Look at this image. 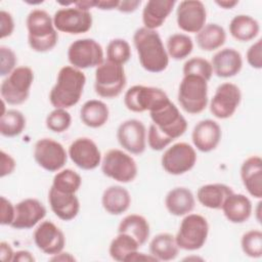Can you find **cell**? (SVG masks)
I'll return each instance as SVG.
<instances>
[{"label":"cell","instance_id":"cell-17","mask_svg":"<svg viewBox=\"0 0 262 262\" xmlns=\"http://www.w3.org/2000/svg\"><path fill=\"white\" fill-rule=\"evenodd\" d=\"M207 20V10L200 0L181 1L176 10V21L180 30L186 33H199Z\"/></svg>","mask_w":262,"mask_h":262},{"label":"cell","instance_id":"cell-54","mask_svg":"<svg viewBox=\"0 0 262 262\" xmlns=\"http://www.w3.org/2000/svg\"><path fill=\"white\" fill-rule=\"evenodd\" d=\"M215 3H216L218 6L222 7L223 9H231V8H233L235 5H237L238 1H236V0H221V1H220V0H216Z\"/></svg>","mask_w":262,"mask_h":262},{"label":"cell","instance_id":"cell-12","mask_svg":"<svg viewBox=\"0 0 262 262\" xmlns=\"http://www.w3.org/2000/svg\"><path fill=\"white\" fill-rule=\"evenodd\" d=\"M196 163L194 148L186 142H177L167 148L162 156L163 169L171 175H182L190 171Z\"/></svg>","mask_w":262,"mask_h":262},{"label":"cell","instance_id":"cell-41","mask_svg":"<svg viewBox=\"0 0 262 262\" xmlns=\"http://www.w3.org/2000/svg\"><path fill=\"white\" fill-rule=\"evenodd\" d=\"M45 124L50 131L54 133H62L70 128L72 117L66 108H54L46 117Z\"/></svg>","mask_w":262,"mask_h":262},{"label":"cell","instance_id":"cell-24","mask_svg":"<svg viewBox=\"0 0 262 262\" xmlns=\"http://www.w3.org/2000/svg\"><path fill=\"white\" fill-rule=\"evenodd\" d=\"M241 178L247 191L256 199L262 198V159L249 157L241 167Z\"/></svg>","mask_w":262,"mask_h":262},{"label":"cell","instance_id":"cell-21","mask_svg":"<svg viewBox=\"0 0 262 262\" xmlns=\"http://www.w3.org/2000/svg\"><path fill=\"white\" fill-rule=\"evenodd\" d=\"M222 136L221 127L213 120L206 119L200 121L192 130L191 139L196 147L202 152H210L214 150Z\"/></svg>","mask_w":262,"mask_h":262},{"label":"cell","instance_id":"cell-43","mask_svg":"<svg viewBox=\"0 0 262 262\" xmlns=\"http://www.w3.org/2000/svg\"><path fill=\"white\" fill-rule=\"evenodd\" d=\"M17 62L14 51L6 46H0V76H8L14 69Z\"/></svg>","mask_w":262,"mask_h":262},{"label":"cell","instance_id":"cell-11","mask_svg":"<svg viewBox=\"0 0 262 262\" xmlns=\"http://www.w3.org/2000/svg\"><path fill=\"white\" fill-rule=\"evenodd\" d=\"M68 59L71 66L78 70L97 68L104 61L103 50L94 39H78L70 45Z\"/></svg>","mask_w":262,"mask_h":262},{"label":"cell","instance_id":"cell-52","mask_svg":"<svg viewBox=\"0 0 262 262\" xmlns=\"http://www.w3.org/2000/svg\"><path fill=\"white\" fill-rule=\"evenodd\" d=\"M132 261H157V259L151 256L150 254H144V253H139L138 251L133 253L127 260V262H132Z\"/></svg>","mask_w":262,"mask_h":262},{"label":"cell","instance_id":"cell-31","mask_svg":"<svg viewBox=\"0 0 262 262\" xmlns=\"http://www.w3.org/2000/svg\"><path fill=\"white\" fill-rule=\"evenodd\" d=\"M107 105L98 99L87 100L81 107L80 118L82 123L90 128H100L108 120Z\"/></svg>","mask_w":262,"mask_h":262},{"label":"cell","instance_id":"cell-22","mask_svg":"<svg viewBox=\"0 0 262 262\" xmlns=\"http://www.w3.org/2000/svg\"><path fill=\"white\" fill-rule=\"evenodd\" d=\"M48 203L52 212L63 221L73 220L80 211V202L76 193L61 192L52 186L48 192Z\"/></svg>","mask_w":262,"mask_h":262},{"label":"cell","instance_id":"cell-26","mask_svg":"<svg viewBox=\"0 0 262 262\" xmlns=\"http://www.w3.org/2000/svg\"><path fill=\"white\" fill-rule=\"evenodd\" d=\"M221 209L229 222L239 224L251 217L253 207L248 196L243 193L232 192L226 198Z\"/></svg>","mask_w":262,"mask_h":262},{"label":"cell","instance_id":"cell-23","mask_svg":"<svg viewBox=\"0 0 262 262\" xmlns=\"http://www.w3.org/2000/svg\"><path fill=\"white\" fill-rule=\"evenodd\" d=\"M214 74L219 78H231L243 68L242 54L233 48H224L214 54L211 60Z\"/></svg>","mask_w":262,"mask_h":262},{"label":"cell","instance_id":"cell-4","mask_svg":"<svg viewBox=\"0 0 262 262\" xmlns=\"http://www.w3.org/2000/svg\"><path fill=\"white\" fill-rule=\"evenodd\" d=\"M28 42L36 52H47L53 49L58 41L57 30L53 18L43 9H33L27 16Z\"/></svg>","mask_w":262,"mask_h":262},{"label":"cell","instance_id":"cell-29","mask_svg":"<svg viewBox=\"0 0 262 262\" xmlns=\"http://www.w3.org/2000/svg\"><path fill=\"white\" fill-rule=\"evenodd\" d=\"M233 192L232 188L223 183H209L202 185L196 191L199 203L212 210H219L226 198Z\"/></svg>","mask_w":262,"mask_h":262},{"label":"cell","instance_id":"cell-28","mask_svg":"<svg viewBox=\"0 0 262 262\" xmlns=\"http://www.w3.org/2000/svg\"><path fill=\"white\" fill-rule=\"evenodd\" d=\"M101 205L108 214L121 215L129 209L131 195L125 187L112 185L104 189L101 196Z\"/></svg>","mask_w":262,"mask_h":262},{"label":"cell","instance_id":"cell-37","mask_svg":"<svg viewBox=\"0 0 262 262\" xmlns=\"http://www.w3.org/2000/svg\"><path fill=\"white\" fill-rule=\"evenodd\" d=\"M193 49V42L188 35L177 33L167 40V53L175 60H181L189 56Z\"/></svg>","mask_w":262,"mask_h":262},{"label":"cell","instance_id":"cell-9","mask_svg":"<svg viewBox=\"0 0 262 262\" xmlns=\"http://www.w3.org/2000/svg\"><path fill=\"white\" fill-rule=\"evenodd\" d=\"M102 173L118 182H132L138 173L137 164L127 152L113 148L107 150L101 160Z\"/></svg>","mask_w":262,"mask_h":262},{"label":"cell","instance_id":"cell-7","mask_svg":"<svg viewBox=\"0 0 262 262\" xmlns=\"http://www.w3.org/2000/svg\"><path fill=\"white\" fill-rule=\"evenodd\" d=\"M127 83L123 66L110 60H104L95 70L94 89L102 98L113 99L118 97L125 89Z\"/></svg>","mask_w":262,"mask_h":262},{"label":"cell","instance_id":"cell-48","mask_svg":"<svg viewBox=\"0 0 262 262\" xmlns=\"http://www.w3.org/2000/svg\"><path fill=\"white\" fill-rule=\"evenodd\" d=\"M141 1L140 0H125V1H120L119 6H118V10L120 12H124V13H130L133 12L137 9V7L140 5Z\"/></svg>","mask_w":262,"mask_h":262},{"label":"cell","instance_id":"cell-14","mask_svg":"<svg viewBox=\"0 0 262 262\" xmlns=\"http://www.w3.org/2000/svg\"><path fill=\"white\" fill-rule=\"evenodd\" d=\"M53 25L58 32L79 35L88 32L92 27V15L86 11L74 7H64L58 9L53 15Z\"/></svg>","mask_w":262,"mask_h":262},{"label":"cell","instance_id":"cell-13","mask_svg":"<svg viewBox=\"0 0 262 262\" xmlns=\"http://www.w3.org/2000/svg\"><path fill=\"white\" fill-rule=\"evenodd\" d=\"M68 152L63 145L51 138H41L34 146L36 163L48 172H58L68 161Z\"/></svg>","mask_w":262,"mask_h":262},{"label":"cell","instance_id":"cell-45","mask_svg":"<svg viewBox=\"0 0 262 262\" xmlns=\"http://www.w3.org/2000/svg\"><path fill=\"white\" fill-rule=\"evenodd\" d=\"M1 202V216H0V223L1 225H8L10 226L15 215V206L7 200L5 196L0 198Z\"/></svg>","mask_w":262,"mask_h":262},{"label":"cell","instance_id":"cell-8","mask_svg":"<svg viewBox=\"0 0 262 262\" xmlns=\"http://www.w3.org/2000/svg\"><path fill=\"white\" fill-rule=\"evenodd\" d=\"M209 234V223L200 214H187L182 219L175 235L179 249L196 251L206 244Z\"/></svg>","mask_w":262,"mask_h":262},{"label":"cell","instance_id":"cell-6","mask_svg":"<svg viewBox=\"0 0 262 262\" xmlns=\"http://www.w3.org/2000/svg\"><path fill=\"white\" fill-rule=\"evenodd\" d=\"M34 81V72L23 66L15 68L1 83L2 100L10 105H19L27 101Z\"/></svg>","mask_w":262,"mask_h":262},{"label":"cell","instance_id":"cell-15","mask_svg":"<svg viewBox=\"0 0 262 262\" xmlns=\"http://www.w3.org/2000/svg\"><path fill=\"white\" fill-rule=\"evenodd\" d=\"M242 100V92L233 83L220 84L210 102V112L217 119H228L237 110Z\"/></svg>","mask_w":262,"mask_h":262},{"label":"cell","instance_id":"cell-34","mask_svg":"<svg viewBox=\"0 0 262 262\" xmlns=\"http://www.w3.org/2000/svg\"><path fill=\"white\" fill-rule=\"evenodd\" d=\"M196 45L204 51H213L220 48L226 41L225 30L217 24H208L196 33Z\"/></svg>","mask_w":262,"mask_h":262},{"label":"cell","instance_id":"cell-10","mask_svg":"<svg viewBox=\"0 0 262 262\" xmlns=\"http://www.w3.org/2000/svg\"><path fill=\"white\" fill-rule=\"evenodd\" d=\"M169 100L168 95L161 88L143 85L132 86L124 95L125 106L133 113L152 112Z\"/></svg>","mask_w":262,"mask_h":262},{"label":"cell","instance_id":"cell-39","mask_svg":"<svg viewBox=\"0 0 262 262\" xmlns=\"http://www.w3.org/2000/svg\"><path fill=\"white\" fill-rule=\"evenodd\" d=\"M106 57L107 60L117 64H125L131 57L130 44L121 38L111 40L106 47Z\"/></svg>","mask_w":262,"mask_h":262},{"label":"cell","instance_id":"cell-47","mask_svg":"<svg viewBox=\"0 0 262 262\" xmlns=\"http://www.w3.org/2000/svg\"><path fill=\"white\" fill-rule=\"evenodd\" d=\"M0 156H1L0 177L3 178L7 175H10L14 171L16 167V163H15V160L10 155L6 154L4 150H1Z\"/></svg>","mask_w":262,"mask_h":262},{"label":"cell","instance_id":"cell-33","mask_svg":"<svg viewBox=\"0 0 262 262\" xmlns=\"http://www.w3.org/2000/svg\"><path fill=\"white\" fill-rule=\"evenodd\" d=\"M260 32L259 23L247 14H238L229 23L230 35L239 42H248L255 39Z\"/></svg>","mask_w":262,"mask_h":262},{"label":"cell","instance_id":"cell-20","mask_svg":"<svg viewBox=\"0 0 262 262\" xmlns=\"http://www.w3.org/2000/svg\"><path fill=\"white\" fill-rule=\"evenodd\" d=\"M46 216L45 206L37 199H25L15 205V215L11 223L14 229H30Z\"/></svg>","mask_w":262,"mask_h":262},{"label":"cell","instance_id":"cell-46","mask_svg":"<svg viewBox=\"0 0 262 262\" xmlns=\"http://www.w3.org/2000/svg\"><path fill=\"white\" fill-rule=\"evenodd\" d=\"M13 31H14V21H13L12 15L5 10H1L0 11V37H1V39L11 36Z\"/></svg>","mask_w":262,"mask_h":262},{"label":"cell","instance_id":"cell-32","mask_svg":"<svg viewBox=\"0 0 262 262\" xmlns=\"http://www.w3.org/2000/svg\"><path fill=\"white\" fill-rule=\"evenodd\" d=\"M118 232L132 236L142 247L149 237L150 227L148 221L143 216L130 214L122 219L118 226Z\"/></svg>","mask_w":262,"mask_h":262},{"label":"cell","instance_id":"cell-27","mask_svg":"<svg viewBox=\"0 0 262 262\" xmlns=\"http://www.w3.org/2000/svg\"><path fill=\"white\" fill-rule=\"evenodd\" d=\"M165 206L173 216H185L195 206V199L190 189L186 187L172 188L165 198Z\"/></svg>","mask_w":262,"mask_h":262},{"label":"cell","instance_id":"cell-42","mask_svg":"<svg viewBox=\"0 0 262 262\" xmlns=\"http://www.w3.org/2000/svg\"><path fill=\"white\" fill-rule=\"evenodd\" d=\"M183 76L192 75L204 78L206 81H210L213 75V69L211 62L203 57H192L185 61L183 64Z\"/></svg>","mask_w":262,"mask_h":262},{"label":"cell","instance_id":"cell-50","mask_svg":"<svg viewBox=\"0 0 262 262\" xmlns=\"http://www.w3.org/2000/svg\"><path fill=\"white\" fill-rule=\"evenodd\" d=\"M120 1L118 0H94V7L101 10L117 9Z\"/></svg>","mask_w":262,"mask_h":262},{"label":"cell","instance_id":"cell-1","mask_svg":"<svg viewBox=\"0 0 262 262\" xmlns=\"http://www.w3.org/2000/svg\"><path fill=\"white\" fill-rule=\"evenodd\" d=\"M149 115L152 123L148 128L147 143L152 150H163L187 129L185 118L171 100L149 112Z\"/></svg>","mask_w":262,"mask_h":262},{"label":"cell","instance_id":"cell-35","mask_svg":"<svg viewBox=\"0 0 262 262\" xmlns=\"http://www.w3.org/2000/svg\"><path fill=\"white\" fill-rule=\"evenodd\" d=\"M141 246L132 236L126 233H119L110 244L108 253L112 259L119 262H127L128 258L139 250Z\"/></svg>","mask_w":262,"mask_h":262},{"label":"cell","instance_id":"cell-3","mask_svg":"<svg viewBox=\"0 0 262 262\" xmlns=\"http://www.w3.org/2000/svg\"><path fill=\"white\" fill-rule=\"evenodd\" d=\"M86 77L81 70L72 66L62 67L56 83L49 93V100L55 108H70L76 105L83 94Z\"/></svg>","mask_w":262,"mask_h":262},{"label":"cell","instance_id":"cell-18","mask_svg":"<svg viewBox=\"0 0 262 262\" xmlns=\"http://www.w3.org/2000/svg\"><path fill=\"white\" fill-rule=\"evenodd\" d=\"M68 155L72 162L82 170H94L101 164V152L97 144L88 137H79L69 146Z\"/></svg>","mask_w":262,"mask_h":262},{"label":"cell","instance_id":"cell-19","mask_svg":"<svg viewBox=\"0 0 262 262\" xmlns=\"http://www.w3.org/2000/svg\"><path fill=\"white\" fill-rule=\"evenodd\" d=\"M33 237L37 248L50 256L60 253L66 246L63 232L51 221L41 222L35 229Z\"/></svg>","mask_w":262,"mask_h":262},{"label":"cell","instance_id":"cell-40","mask_svg":"<svg viewBox=\"0 0 262 262\" xmlns=\"http://www.w3.org/2000/svg\"><path fill=\"white\" fill-rule=\"evenodd\" d=\"M241 247L246 256L260 258L262 256V232L258 229L247 231L242 236Z\"/></svg>","mask_w":262,"mask_h":262},{"label":"cell","instance_id":"cell-5","mask_svg":"<svg viewBox=\"0 0 262 262\" xmlns=\"http://www.w3.org/2000/svg\"><path fill=\"white\" fill-rule=\"evenodd\" d=\"M177 98L184 112L190 115L202 113L208 105V81L199 76H183Z\"/></svg>","mask_w":262,"mask_h":262},{"label":"cell","instance_id":"cell-2","mask_svg":"<svg viewBox=\"0 0 262 262\" xmlns=\"http://www.w3.org/2000/svg\"><path fill=\"white\" fill-rule=\"evenodd\" d=\"M133 43L140 66L149 73H161L169 64V55L159 33L144 27L133 35Z\"/></svg>","mask_w":262,"mask_h":262},{"label":"cell","instance_id":"cell-25","mask_svg":"<svg viewBox=\"0 0 262 262\" xmlns=\"http://www.w3.org/2000/svg\"><path fill=\"white\" fill-rule=\"evenodd\" d=\"M175 0H149L142 10V21L144 28L155 30L162 27L173 10Z\"/></svg>","mask_w":262,"mask_h":262},{"label":"cell","instance_id":"cell-36","mask_svg":"<svg viewBox=\"0 0 262 262\" xmlns=\"http://www.w3.org/2000/svg\"><path fill=\"white\" fill-rule=\"evenodd\" d=\"M26 128V118L17 110L3 111L0 118V133L4 137H15Z\"/></svg>","mask_w":262,"mask_h":262},{"label":"cell","instance_id":"cell-53","mask_svg":"<svg viewBox=\"0 0 262 262\" xmlns=\"http://www.w3.org/2000/svg\"><path fill=\"white\" fill-rule=\"evenodd\" d=\"M51 261H76V258L71 255L70 253H64V252H60L56 255H53L51 258H50Z\"/></svg>","mask_w":262,"mask_h":262},{"label":"cell","instance_id":"cell-49","mask_svg":"<svg viewBox=\"0 0 262 262\" xmlns=\"http://www.w3.org/2000/svg\"><path fill=\"white\" fill-rule=\"evenodd\" d=\"M14 252L11 246L6 242L0 243V259L3 262H10L13 260Z\"/></svg>","mask_w":262,"mask_h":262},{"label":"cell","instance_id":"cell-16","mask_svg":"<svg viewBox=\"0 0 262 262\" xmlns=\"http://www.w3.org/2000/svg\"><path fill=\"white\" fill-rule=\"evenodd\" d=\"M119 144L129 154L139 156L146 147V129L137 119H129L120 124L117 130Z\"/></svg>","mask_w":262,"mask_h":262},{"label":"cell","instance_id":"cell-51","mask_svg":"<svg viewBox=\"0 0 262 262\" xmlns=\"http://www.w3.org/2000/svg\"><path fill=\"white\" fill-rule=\"evenodd\" d=\"M36 259L35 257L26 250H20L17 252H14L13 256V262H34Z\"/></svg>","mask_w":262,"mask_h":262},{"label":"cell","instance_id":"cell-38","mask_svg":"<svg viewBox=\"0 0 262 262\" xmlns=\"http://www.w3.org/2000/svg\"><path fill=\"white\" fill-rule=\"evenodd\" d=\"M81 184L82 178L77 172L72 169H63L55 174L51 186L61 192L76 193Z\"/></svg>","mask_w":262,"mask_h":262},{"label":"cell","instance_id":"cell-30","mask_svg":"<svg viewBox=\"0 0 262 262\" xmlns=\"http://www.w3.org/2000/svg\"><path fill=\"white\" fill-rule=\"evenodd\" d=\"M179 253V247L176 243L175 235L162 232L152 237L149 243V254L154 256L157 261H171L174 260Z\"/></svg>","mask_w":262,"mask_h":262},{"label":"cell","instance_id":"cell-44","mask_svg":"<svg viewBox=\"0 0 262 262\" xmlns=\"http://www.w3.org/2000/svg\"><path fill=\"white\" fill-rule=\"evenodd\" d=\"M248 63L256 70L262 68V40H257L253 45H251L246 54Z\"/></svg>","mask_w":262,"mask_h":262}]
</instances>
